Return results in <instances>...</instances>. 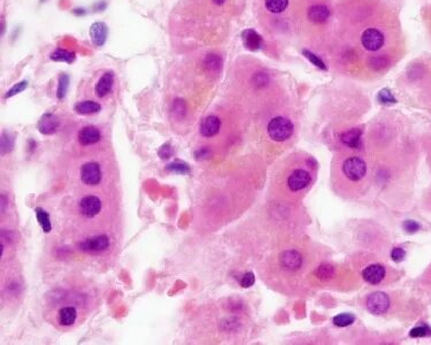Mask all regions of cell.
<instances>
[{
	"instance_id": "obj_1",
	"label": "cell",
	"mask_w": 431,
	"mask_h": 345,
	"mask_svg": "<svg viewBox=\"0 0 431 345\" xmlns=\"http://www.w3.org/2000/svg\"><path fill=\"white\" fill-rule=\"evenodd\" d=\"M267 132L271 140L276 142H284L288 138H290L292 133H294V125H292L290 120L283 116H277L269 122Z\"/></svg>"
},
{
	"instance_id": "obj_2",
	"label": "cell",
	"mask_w": 431,
	"mask_h": 345,
	"mask_svg": "<svg viewBox=\"0 0 431 345\" xmlns=\"http://www.w3.org/2000/svg\"><path fill=\"white\" fill-rule=\"evenodd\" d=\"M343 172L351 181H360L367 172V165L362 159L350 158L343 163Z\"/></svg>"
},
{
	"instance_id": "obj_3",
	"label": "cell",
	"mask_w": 431,
	"mask_h": 345,
	"mask_svg": "<svg viewBox=\"0 0 431 345\" xmlns=\"http://www.w3.org/2000/svg\"><path fill=\"white\" fill-rule=\"evenodd\" d=\"M390 306V299L384 292L371 293L367 299V307L372 314H382L387 312Z\"/></svg>"
},
{
	"instance_id": "obj_4",
	"label": "cell",
	"mask_w": 431,
	"mask_h": 345,
	"mask_svg": "<svg viewBox=\"0 0 431 345\" xmlns=\"http://www.w3.org/2000/svg\"><path fill=\"white\" fill-rule=\"evenodd\" d=\"M361 41L368 51H378L384 44V36L377 29H367L362 33Z\"/></svg>"
},
{
	"instance_id": "obj_5",
	"label": "cell",
	"mask_w": 431,
	"mask_h": 345,
	"mask_svg": "<svg viewBox=\"0 0 431 345\" xmlns=\"http://www.w3.org/2000/svg\"><path fill=\"white\" fill-rule=\"evenodd\" d=\"M312 178L309 172L304 169H296L288 178V187L291 191H300L311 183Z\"/></svg>"
},
{
	"instance_id": "obj_6",
	"label": "cell",
	"mask_w": 431,
	"mask_h": 345,
	"mask_svg": "<svg viewBox=\"0 0 431 345\" xmlns=\"http://www.w3.org/2000/svg\"><path fill=\"white\" fill-rule=\"evenodd\" d=\"M81 179L87 186H97L102 180V170L97 162H87L81 168Z\"/></svg>"
},
{
	"instance_id": "obj_7",
	"label": "cell",
	"mask_w": 431,
	"mask_h": 345,
	"mask_svg": "<svg viewBox=\"0 0 431 345\" xmlns=\"http://www.w3.org/2000/svg\"><path fill=\"white\" fill-rule=\"evenodd\" d=\"M102 209V201L95 196H86L79 203V211L86 218L98 215Z\"/></svg>"
},
{
	"instance_id": "obj_8",
	"label": "cell",
	"mask_w": 431,
	"mask_h": 345,
	"mask_svg": "<svg viewBox=\"0 0 431 345\" xmlns=\"http://www.w3.org/2000/svg\"><path fill=\"white\" fill-rule=\"evenodd\" d=\"M79 246H81V250L85 252H103L110 246V239L106 235H98V236L85 239Z\"/></svg>"
},
{
	"instance_id": "obj_9",
	"label": "cell",
	"mask_w": 431,
	"mask_h": 345,
	"mask_svg": "<svg viewBox=\"0 0 431 345\" xmlns=\"http://www.w3.org/2000/svg\"><path fill=\"white\" fill-rule=\"evenodd\" d=\"M384 276H386V269L382 265L378 264H372L369 265L365 271L362 272V277L367 283L369 284H378L383 281Z\"/></svg>"
},
{
	"instance_id": "obj_10",
	"label": "cell",
	"mask_w": 431,
	"mask_h": 345,
	"mask_svg": "<svg viewBox=\"0 0 431 345\" xmlns=\"http://www.w3.org/2000/svg\"><path fill=\"white\" fill-rule=\"evenodd\" d=\"M221 121L217 116L211 115L204 119L202 124H200V134L204 137H213L220 132Z\"/></svg>"
},
{
	"instance_id": "obj_11",
	"label": "cell",
	"mask_w": 431,
	"mask_h": 345,
	"mask_svg": "<svg viewBox=\"0 0 431 345\" xmlns=\"http://www.w3.org/2000/svg\"><path fill=\"white\" fill-rule=\"evenodd\" d=\"M243 44L250 51H258L262 45V38L257 31L252 29H246L242 32Z\"/></svg>"
},
{
	"instance_id": "obj_12",
	"label": "cell",
	"mask_w": 431,
	"mask_h": 345,
	"mask_svg": "<svg viewBox=\"0 0 431 345\" xmlns=\"http://www.w3.org/2000/svg\"><path fill=\"white\" fill-rule=\"evenodd\" d=\"M301 264H303V258L295 250L285 251L281 255V265L289 271H297L300 268Z\"/></svg>"
},
{
	"instance_id": "obj_13",
	"label": "cell",
	"mask_w": 431,
	"mask_h": 345,
	"mask_svg": "<svg viewBox=\"0 0 431 345\" xmlns=\"http://www.w3.org/2000/svg\"><path fill=\"white\" fill-rule=\"evenodd\" d=\"M108 29L104 22H95L90 28V37L94 45L103 46L107 39Z\"/></svg>"
},
{
	"instance_id": "obj_14",
	"label": "cell",
	"mask_w": 431,
	"mask_h": 345,
	"mask_svg": "<svg viewBox=\"0 0 431 345\" xmlns=\"http://www.w3.org/2000/svg\"><path fill=\"white\" fill-rule=\"evenodd\" d=\"M59 127V120L58 117L53 114H47L43 115L40 121L38 122V130L43 135H52L56 133V130Z\"/></svg>"
},
{
	"instance_id": "obj_15",
	"label": "cell",
	"mask_w": 431,
	"mask_h": 345,
	"mask_svg": "<svg viewBox=\"0 0 431 345\" xmlns=\"http://www.w3.org/2000/svg\"><path fill=\"white\" fill-rule=\"evenodd\" d=\"M113 85H114V75L112 71H107L100 77L97 85H95V94L99 98H103L107 94H110Z\"/></svg>"
},
{
	"instance_id": "obj_16",
	"label": "cell",
	"mask_w": 431,
	"mask_h": 345,
	"mask_svg": "<svg viewBox=\"0 0 431 345\" xmlns=\"http://www.w3.org/2000/svg\"><path fill=\"white\" fill-rule=\"evenodd\" d=\"M100 140V133L94 127H85L78 133V141L82 145L87 146L95 144Z\"/></svg>"
},
{
	"instance_id": "obj_17",
	"label": "cell",
	"mask_w": 431,
	"mask_h": 345,
	"mask_svg": "<svg viewBox=\"0 0 431 345\" xmlns=\"http://www.w3.org/2000/svg\"><path fill=\"white\" fill-rule=\"evenodd\" d=\"M307 15L313 23H323L329 19L330 11L324 5H314L308 10Z\"/></svg>"
},
{
	"instance_id": "obj_18",
	"label": "cell",
	"mask_w": 431,
	"mask_h": 345,
	"mask_svg": "<svg viewBox=\"0 0 431 345\" xmlns=\"http://www.w3.org/2000/svg\"><path fill=\"white\" fill-rule=\"evenodd\" d=\"M361 130L355 128L343 134L341 140L346 146L352 147V149H358L360 144H361Z\"/></svg>"
},
{
	"instance_id": "obj_19",
	"label": "cell",
	"mask_w": 431,
	"mask_h": 345,
	"mask_svg": "<svg viewBox=\"0 0 431 345\" xmlns=\"http://www.w3.org/2000/svg\"><path fill=\"white\" fill-rule=\"evenodd\" d=\"M77 318V312L73 306H66L62 307L59 312V322L61 326L68 327L74 325V322L76 321Z\"/></svg>"
},
{
	"instance_id": "obj_20",
	"label": "cell",
	"mask_w": 431,
	"mask_h": 345,
	"mask_svg": "<svg viewBox=\"0 0 431 345\" xmlns=\"http://www.w3.org/2000/svg\"><path fill=\"white\" fill-rule=\"evenodd\" d=\"M100 109H102L100 105L95 102H92V100H85V102H81L75 105V111L82 115L94 114V113H98Z\"/></svg>"
},
{
	"instance_id": "obj_21",
	"label": "cell",
	"mask_w": 431,
	"mask_h": 345,
	"mask_svg": "<svg viewBox=\"0 0 431 345\" xmlns=\"http://www.w3.org/2000/svg\"><path fill=\"white\" fill-rule=\"evenodd\" d=\"M204 66L207 70L216 73L222 68V59L217 54H207V57L204 60Z\"/></svg>"
},
{
	"instance_id": "obj_22",
	"label": "cell",
	"mask_w": 431,
	"mask_h": 345,
	"mask_svg": "<svg viewBox=\"0 0 431 345\" xmlns=\"http://www.w3.org/2000/svg\"><path fill=\"white\" fill-rule=\"evenodd\" d=\"M50 58H51V60H53V61L68 62V64H72V62L75 60V53L67 51V50L57 49L56 51H53L51 53Z\"/></svg>"
},
{
	"instance_id": "obj_23",
	"label": "cell",
	"mask_w": 431,
	"mask_h": 345,
	"mask_svg": "<svg viewBox=\"0 0 431 345\" xmlns=\"http://www.w3.org/2000/svg\"><path fill=\"white\" fill-rule=\"evenodd\" d=\"M289 0H266L267 10L271 13H282L286 10Z\"/></svg>"
},
{
	"instance_id": "obj_24",
	"label": "cell",
	"mask_w": 431,
	"mask_h": 345,
	"mask_svg": "<svg viewBox=\"0 0 431 345\" xmlns=\"http://www.w3.org/2000/svg\"><path fill=\"white\" fill-rule=\"evenodd\" d=\"M35 213H36L37 220H38L40 227L43 228L44 233H50L52 229V226H51V221H50L49 214L46 213L43 208H39V207L35 209Z\"/></svg>"
},
{
	"instance_id": "obj_25",
	"label": "cell",
	"mask_w": 431,
	"mask_h": 345,
	"mask_svg": "<svg viewBox=\"0 0 431 345\" xmlns=\"http://www.w3.org/2000/svg\"><path fill=\"white\" fill-rule=\"evenodd\" d=\"M354 322V317L350 313H342L333 318V323L337 327H347Z\"/></svg>"
},
{
	"instance_id": "obj_26",
	"label": "cell",
	"mask_w": 431,
	"mask_h": 345,
	"mask_svg": "<svg viewBox=\"0 0 431 345\" xmlns=\"http://www.w3.org/2000/svg\"><path fill=\"white\" fill-rule=\"evenodd\" d=\"M333 274H334V268H333V266H331V265H329V264L321 265V266L317 268V271H316L317 277H320V279H322V280L331 279Z\"/></svg>"
},
{
	"instance_id": "obj_27",
	"label": "cell",
	"mask_w": 431,
	"mask_h": 345,
	"mask_svg": "<svg viewBox=\"0 0 431 345\" xmlns=\"http://www.w3.org/2000/svg\"><path fill=\"white\" fill-rule=\"evenodd\" d=\"M69 87V77L68 75L62 74L60 75L59 77V85H58V90H57V96L59 99H62L66 96V92L68 90Z\"/></svg>"
},
{
	"instance_id": "obj_28",
	"label": "cell",
	"mask_w": 431,
	"mask_h": 345,
	"mask_svg": "<svg viewBox=\"0 0 431 345\" xmlns=\"http://www.w3.org/2000/svg\"><path fill=\"white\" fill-rule=\"evenodd\" d=\"M166 169L171 172H178V174H187V172H190V167L186 163L181 161L170 163V165L167 166Z\"/></svg>"
},
{
	"instance_id": "obj_29",
	"label": "cell",
	"mask_w": 431,
	"mask_h": 345,
	"mask_svg": "<svg viewBox=\"0 0 431 345\" xmlns=\"http://www.w3.org/2000/svg\"><path fill=\"white\" fill-rule=\"evenodd\" d=\"M303 54L305 57H306L309 61H311V64H313L314 66H316V67H319L320 69H327V67H325V65H324V62L321 60V59L317 57V56H315V54L314 53H312L311 51H308V50H304L303 51Z\"/></svg>"
},
{
	"instance_id": "obj_30",
	"label": "cell",
	"mask_w": 431,
	"mask_h": 345,
	"mask_svg": "<svg viewBox=\"0 0 431 345\" xmlns=\"http://www.w3.org/2000/svg\"><path fill=\"white\" fill-rule=\"evenodd\" d=\"M13 145H14L13 138H12L8 134L4 133L2 135V153L4 154L6 152H10Z\"/></svg>"
},
{
	"instance_id": "obj_31",
	"label": "cell",
	"mask_w": 431,
	"mask_h": 345,
	"mask_svg": "<svg viewBox=\"0 0 431 345\" xmlns=\"http://www.w3.org/2000/svg\"><path fill=\"white\" fill-rule=\"evenodd\" d=\"M411 337L413 338H420V337H426L430 335V328L428 326H420L414 328L411 331Z\"/></svg>"
},
{
	"instance_id": "obj_32",
	"label": "cell",
	"mask_w": 431,
	"mask_h": 345,
	"mask_svg": "<svg viewBox=\"0 0 431 345\" xmlns=\"http://www.w3.org/2000/svg\"><path fill=\"white\" fill-rule=\"evenodd\" d=\"M27 87H28V81H22L18 84H15L14 87H12L11 89L7 91V94L5 95V98H11V97L20 94V92H22L24 89H27Z\"/></svg>"
},
{
	"instance_id": "obj_33",
	"label": "cell",
	"mask_w": 431,
	"mask_h": 345,
	"mask_svg": "<svg viewBox=\"0 0 431 345\" xmlns=\"http://www.w3.org/2000/svg\"><path fill=\"white\" fill-rule=\"evenodd\" d=\"M378 100L383 104H393V103L397 102L396 98L393 97V95L391 94V91L389 89H383V90L379 91Z\"/></svg>"
},
{
	"instance_id": "obj_34",
	"label": "cell",
	"mask_w": 431,
	"mask_h": 345,
	"mask_svg": "<svg viewBox=\"0 0 431 345\" xmlns=\"http://www.w3.org/2000/svg\"><path fill=\"white\" fill-rule=\"evenodd\" d=\"M370 66L374 68L375 70H379L382 69L383 67H386L388 65V60L386 57L379 56V57H374L370 59Z\"/></svg>"
},
{
	"instance_id": "obj_35",
	"label": "cell",
	"mask_w": 431,
	"mask_h": 345,
	"mask_svg": "<svg viewBox=\"0 0 431 345\" xmlns=\"http://www.w3.org/2000/svg\"><path fill=\"white\" fill-rule=\"evenodd\" d=\"M255 282V277L253 273H246L241 280V285L243 288H250L252 287Z\"/></svg>"
},
{
	"instance_id": "obj_36",
	"label": "cell",
	"mask_w": 431,
	"mask_h": 345,
	"mask_svg": "<svg viewBox=\"0 0 431 345\" xmlns=\"http://www.w3.org/2000/svg\"><path fill=\"white\" fill-rule=\"evenodd\" d=\"M405 255H406V252L403 249H400V247H396V249H393L391 252L392 260L393 262H397V263H399V262H401V260H404Z\"/></svg>"
},
{
	"instance_id": "obj_37",
	"label": "cell",
	"mask_w": 431,
	"mask_h": 345,
	"mask_svg": "<svg viewBox=\"0 0 431 345\" xmlns=\"http://www.w3.org/2000/svg\"><path fill=\"white\" fill-rule=\"evenodd\" d=\"M171 154H173V150L168 144L161 146V149L159 150V155L161 159H168L171 157Z\"/></svg>"
},
{
	"instance_id": "obj_38",
	"label": "cell",
	"mask_w": 431,
	"mask_h": 345,
	"mask_svg": "<svg viewBox=\"0 0 431 345\" xmlns=\"http://www.w3.org/2000/svg\"><path fill=\"white\" fill-rule=\"evenodd\" d=\"M404 227H405V229L408 231V233H415V231L420 229V226H418L417 222L413 221V220L406 221L404 224Z\"/></svg>"
},
{
	"instance_id": "obj_39",
	"label": "cell",
	"mask_w": 431,
	"mask_h": 345,
	"mask_svg": "<svg viewBox=\"0 0 431 345\" xmlns=\"http://www.w3.org/2000/svg\"><path fill=\"white\" fill-rule=\"evenodd\" d=\"M209 155H211V152H209V150H208V149H202V150L197 151V152H196V158H197V160L208 158Z\"/></svg>"
},
{
	"instance_id": "obj_40",
	"label": "cell",
	"mask_w": 431,
	"mask_h": 345,
	"mask_svg": "<svg viewBox=\"0 0 431 345\" xmlns=\"http://www.w3.org/2000/svg\"><path fill=\"white\" fill-rule=\"evenodd\" d=\"M174 111L175 113L183 114L184 111H185V108H184V102H182V100H176L174 105Z\"/></svg>"
},
{
	"instance_id": "obj_41",
	"label": "cell",
	"mask_w": 431,
	"mask_h": 345,
	"mask_svg": "<svg viewBox=\"0 0 431 345\" xmlns=\"http://www.w3.org/2000/svg\"><path fill=\"white\" fill-rule=\"evenodd\" d=\"M225 2V0H213V3H215L216 5H222V4Z\"/></svg>"
}]
</instances>
